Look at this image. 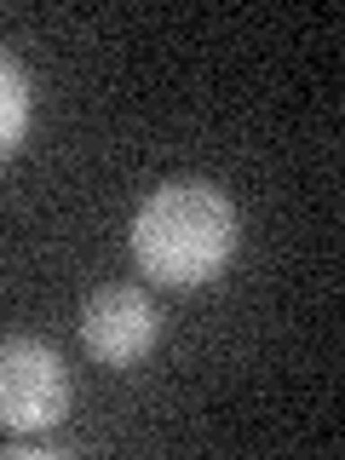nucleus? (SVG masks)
I'll return each instance as SVG.
<instances>
[{
  "label": "nucleus",
  "instance_id": "3",
  "mask_svg": "<svg viewBox=\"0 0 345 460\" xmlns=\"http://www.w3.org/2000/svg\"><path fill=\"white\" fill-rule=\"evenodd\" d=\"M81 340L93 351V363L104 368H127V363H144L162 340V311L155 299L133 282H110L98 294H86L81 305Z\"/></svg>",
  "mask_w": 345,
  "mask_h": 460
},
{
  "label": "nucleus",
  "instance_id": "1",
  "mask_svg": "<svg viewBox=\"0 0 345 460\" xmlns=\"http://www.w3.org/2000/svg\"><path fill=\"white\" fill-rule=\"evenodd\" d=\"M236 201L208 179H167L133 213V259L162 288H201L236 259Z\"/></svg>",
  "mask_w": 345,
  "mask_h": 460
},
{
  "label": "nucleus",
  "instance_id": "2",
  "mask_svg": "<svg viewBox=\"0 0 345 460\" xmlns=\"http://www.w3.org/2000/svg\"><path fill=\"white\" fill-rule=\"evenodd\" d=\"M69 414V368L47 340H0V426L52 431Z\"/></svg>",
  "mask_w": 345,
  "mask_h": 460
},
{
  "label": "nucleus",
  "instance_id": "4",
  "mask_svg": "<svg viewBox=\"0 0 345 460\" xmlns=\"http://www.w3.org/2000/svg\"><path fill=\"white\" fill-rule=\"evenodd\" d=\"M29 133V81L23 69L0 52V155H12Z\"/></svg>",
  "mask_w": 345,
  "mask_h": 460
}]
</instances>
